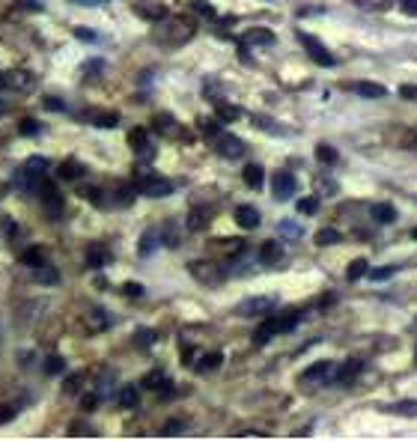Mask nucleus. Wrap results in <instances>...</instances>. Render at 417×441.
I'll return each mask as SVG.
<instances>
[{
    "label": "nucleus",
    "mask_w": 417,
    "mask_h": 441,
    "mask_svg": "<svg viewBox=\"0 0 417 441\" xmlns=\"http://www.w3.org/2000/svg\"><path fill=\"white\" fill-rule=\"evenodd\" d=\"M194 24L191 21H185V18H161L158 21V30L152 33V42H158V45H164V48H179L185 45V42H191L194 39Z\"/></svg>",
    "instance_id": "nucleus-1"
},
{
    "label": "nucleus",
    "mask_w": 417,
    "mask_h": 441,
    "mask_svg": "<svg viewBox=\"0 0 417 441\" xmlns=\"http://www.w3.org/2000/svg\"><path fill=\"white\" fill-rule=\"evenodd\" d=\"M298 313H286V316H265L263 325L253 331V343L256 346H265L275 334H283V331H292L295 325H298Z\"/></svg>",
    "instance_id": "nucleus-2"
},
{
    "label": "nucleus",
    "mask_w": 417,
    "mask_h": 441,
    "mask_svg": "<svg viewBox=\"0 0 417 441\" xmlns=\"http://www.w3.org/2000/svg\"><path fill=\"white\" fill-rule=\"evenodd\" d=\"M36 188H39V203H42V209H45V215L51 221H60L63 218V194L57 191V185L48 182V179H42Z\"/></svg>",
    "instance_id": "nucleus-3"
},
{
    "label": "nucleus",
    "mask_w": 417,
    "mask_h": 441,
    "mask_svg": "<svg viewBox=\"0 0 417 441\" xmlns=\"http://www.w3.org/2000/svg\"><path fill=\"white\" fill-rule=\"evenodd\" d=\"M298 42L304 45V51L310 54V60H313L316 66H337V57L331 54L316 36H310V33H304V30H298Z\"/></svg>",
    "instance_id": "nucleus-4"
},
{
    "label": "nucleus",
    "mask_w": 417,
    "mask_h": 441,
    "mask_svg": "<svg viewBox=\"0 0 417 441\" xmlns=\"http://www.w3.org/2000/svg\"><path fill=\"white\" fill-rule=\"evenodd\" d=\"M135 191L143 194V197H167L173 194V182L164 179V176H155V173H147L135 182Z\"/></svg>",
    "instance_id": "nucleus-5"
},
{
    "label": "nucleus",
    "mask_w": 417,
    "mask_h": 441,
    "mask_svg": "<svg viewBox=\"0 0 417 441\" xmlns=\"http://www.w3.org/2000/svg\"><path fill=\"white\" fill-rule=\"evenodd\" d=\"M275 307H278V298L275 295H256V298L241 302L239 313H241V316H268Z\"/></svg>",
    "instance_id": "nucleus-6"
},
{
    "label": "nucleus",
    "mask_w": 417,
    "mask_h": 441,
    "mask_svg": "<svg viewBox=\"0 0 417 441\" xmlns=\"http://www.w3.org/2000/svg\"><path fill=\"white\" fill-rule=\"evenodd\" d=\"M215 149H218L221 159H241L248 147H244V140L236 137V134H218L215 137Z\"/></svg>",
    "instance_id": "nucleus-7"
},
{
    "label": "nucleus",
    "mask_w": 417,
    "mask_h": 441,
    "mask_svg": "<svg viewBox=\"0 0 417 441\" xmlns=\"http://www.w3.org/2000/svg\"><path fill=\"white\" fill-rule=\"evenodd\" d=\"M0 87L16 90V93H30L36 87V78L30 72H6V75H0Z\"/></svg>",
    "instance_id": "nucleus-8"
},
{
    "label": "nucleus",
    "mask_w": 417,
    "mask_h": 441,
    "mask_svg": "<svg viewBox=\"0 0 417 441\" xmlns=\"http://www.w3.org/2000/svg\"><path fill=\"white\" fill-rule=\"evenodd\" d=\"M191 275L200 280V283H206V287H218V283L224 280V275L215 268L212 263H203V260H197L191 263Z\"/></svg>",
    "instance_id": "nucleus-9"
},
{
    "label": "nucleus",
    "mask_w": 417,
    "mask_h": 441,
    "mask_svg": "<svg viewBox=\"0 0 417 441\" xmlns=\"http://www.w3.org/2000/svg\"><path fill=\"white\" fill-rule=\"evenodd\" d=\"M334 373H337L334 361H316L313 367H307V370H304V376H301V382H307V385H313V382H328Z\"/></svg>",
    "instance_id": "nucleus-10"
},
{
    "label": "nucleus",
    "mask_w": 417,
    "mask_h": 441,
    "mask_svg": "<svg viewBox=\"0 0 417 441\" xmlns=\"http://www.w3.org/2000/svg\"><path fill=\"white\" fill-rule=\"evenodd\" d=\"M271 188H275V197H278V200H290V197L295 194V176L290 173V170H280V173H275V182H271Z\"/></svg>",
    "instance_id": "nucleus-11"
},
{
    "label": "nucleus",
    "mask_w": 417,
    "mask_h": 441,
    "mask_svg": "<svg viewBox=\"0 0 417 441\" xmlns=\"http://www.w3.org/2000/svg\"><path fill=\"white\" fill-rule=\"evenodd\" d=\"M256 260H260L263 265H275V263H280L283 260V245L280 241H263V248H260V253H256Z\"/></svg>",
    "instance_id": "nucleus-12"
},
{
    "label": "nucleus",
    "mask_w": 417,
    "mask_h": 441,
    "mask_svg": "<svg viewBox=\"0 0 417 441\" xmlns=\"http://www.w3.org/2000/svg\"><path fill=\"white\" fill-rule=\"evenodd\" d=\"M346 90L364 96V98H384L387 90L382 87V84H372V81H358V84H346Z\"/></svg>",
    "instance_id": "nucleus-13"
},
{
    "label": "nucleus",
    "mask_w": 417,
    "mask_h": 441,
    "mask_svg": "<svg viewBox=\"0 0 417 441\" xmlns=\"http://www.w3.org/2000/svg\"><path fill=\"white\" fill-rule=\"evenodd\" d=\"M236 221H239L241 230H256V227L263 224L260 212H256L253 206H239V209H236Z\"/></svg>",
    "instance_id": "nucleus-14"
},
{
    "label": "nucleus",
    "mask_w": 417,
    "mask_h": 441,
    "mask_svg": "<svg viewBox=\"0 0 417 441\" xmlns=\"http://www.w3.org/2000/svg\"><path fill=\"white\" fill-rule=\"evenodd\" d=\"M135 16L147 18V21H161V18H167V6L164 4H135Z\"/></svg>",
    "instance_id": "nucleus-15"
},
{
    "label": "nucleus",
    "mask_w": 417,
    "mask_h": 441,
    "mask_svg": "<svg viewBox=\"0 0 417 441\" xmlns=\"http://www.w3.org/2000/svg\"><path fill=\"white\" fill-rule=\"evenodd\" d=\"M361 370H364V364L361 361H358V358H352V361H346V364H343L340 370H337V382H340V385H349V382H355L358 376H361Z\"/></svg>",
    "instance_id": "nucleus-16"
},
{
    "label": "nucleus",
    "mask_w": 417,
    "mask_h": 441,
    "mask_svg": "<svg viewBox=\"0 0 417 441\" xmlns=\"http://www.w3.org/2000/svg\"><path fill=\"white\" fill-rule=\"evenodd\" d=\"M241 179H244V185H248V188H256V191H260L263 182H265V170H263L260 164H248V167L241 170Z\"/></svg>",
    "instance_id": "nucleus-17"
},
{
    "label": "nucleus",
    "mask_w": 417,
    "mask_h": 441,
    "mask_svg": "<svg viewBox=\"0 0 417 441\" xmlns=\"http://www.w3.org/2000/svg\"><path fill=\"white\" fill-rule=\"evenodd\" d=\"M110 263V251L105 245H90L87 248V268H102Z\"/></svg>",
    "instance_id": "nucleus-18"
},
{
    "label": "nucleus",
    "mask_w": 417,
    "mask_h": 441,
    "mask_svg": "<svg viewBox=\"0 0 417 441\" xmlns=\"http://www.w3.org/2000/svg\"><path fill=\"white\" fill-rule=\"evenodd\" d=\"M84 173H87V167H84L81 161H75V159L63 161V164H60V170H57V176L66 179V182H75V179H81Z\"/></svg>",
    "instance_id": "nucleus-19"
},
{
    "label": "nucleus",
    "mask_w": 417,
    "mask_h": 441,
    "mask_svg": "<svg viewBox=\"0 0 417 441\" xmlns=\"http://www.w3.org/2000/svg\"><path fill=\"white\" fill-rule=\"evenodd\" d=\"M33 280H36V283H45V287H51V283L60 280V275H57V268H54L51 263H39V265H33Z\"/></svg>",
    "instance_id": "nucleus-20"
},
{
    "label": "nucleus",
    "mask_w": 417,
    "mask_h": 441,
    "mask_svg": "<svg viewBox=\"0 0 417 441\" xmlns=\"http://www.w3.org/2000/svg\"><path fill=\"white\" fill-rule=\"evenodd\" d=\"M221 361H224V355L221 352H209V355H203L197 364H194V370L200 376H206V373H215V370L221 367Z\"/></svg>",
    "instance_id": "nucleus-21"
},
{
    "label": "nucleus",
    "mask_w": 417,
    "mask_h": 441,
    "mask_svg": "<svg viewBox=\"0 0 417 441\" xmlns=\"http://www.w3.org/2000/svg\"><path fill=\"white\" fill-rule=\"evenodd\" d=\"M244 45H275V33L271 30H263V27H256V30H248L244 33Z\"/></svg>",
    "instance_id": "nucleus-22"
},
{
    "label": "nucleus",
    "mask_w": 417,
    "mask_h": 441,
    "mask_svg": "<svg viewBox=\"0 0 417 441\" xmlns=\"http://www.w3.org/2000/svg\"><path fill=\"white\" fill-rule=\"evenodd\" d=\"M387 415H396V418H417V400H399L394 406L384 408Z\"/></svg>",
    "instance_id": "nucleus-23"
},
{
    "label": "nucleus",
    "mask_w": 417,
    "mask_h": 441,
    "mask_svg": "<svg viewBox=\"0 0 417 441\" xmlns=\"http://www.w3.org/2000/svg\"><path fill=\"white\" fill-rule=\"evenodd\" d=\"M155 132L164 134V137H179L176 132V120L170 117V113H161V117H155Z\"/></svg>",
    "instance_id": "nucleus-24"
},
{
    "label": "nucleus",
    "mask_w": 417,
    "mask_h": 441,
    "mask_svg": "<svg viewBox=\"0 0 417 441\" xmlns=\"http://www.w3.org/2000/svg\"><path fill=\"white\" fill-rule=\"evenodd\" d=\"M372 218H376L379 224H394L396 221V209L391 203H376V206H372Z\"/></svg>",
    "instance_id": "nucleus-25"
},
{
    "label": "nucleus",
    "mask_w": 417,
    "mask_h": 441,
    "mask_svg": "<svg viewBox=\"0 0 417 441\" xmlns=\"http://www.w3.org/2000/svg\"><path fill=\"white\" fill-rule=\"evenodd\" d=\"M137 400H140V394H137L135 385H125V388H120V394H117V403H120L122 408H135Z\"/></svg>",
    "instance_id": "nucleus-26"
},
{
    "label": "nucleus",
    "mask_w": 417,
    "mask_h": 441,
    "mask_svg": "<svg viewBox=\"0 0 417 441\" xmlns=\"http://www.w3.org/2000/svg\"><path fill=\"white\" fill-rule=\"evenodd\" d=\"M209 227V212L206 209H191V215H188V230L200 233V230H206Z\"/></svg>",
    "instance_id": "nucleus-27"
},
{
    "label": "nucleus",
    "mask_w": 417,
    "mask_h": 441,
    "mask_svg": "<svg viewBox=\"0 0 417 441\" xmlns=\"http://www.w3.org/2000/svg\"><path fill=\"white\" fill-rule=\"evenodd\" d=\"M155 340H158V331H155V328H137V331H135V346H137V349L155 346Z\"/></svg>",
    "instance_id": "nucleus-28"
},
{
    "label": "nucleus",
    "mask_w": 417,
    "mask_h": 441,
    "mask_svg": "<svg viewBox=\"0 0 417 441\" xmlns=\"http://www.w3.org/2000/svg\"><path fill=\"white\" fill-rule=\"evenodd\" d=\"M343 236H340V230H334V227H325V230H319V233H316V245H319V248H328V245H337V241H340Z\"/></svg>",
    "instance_id": "nucleus-29"
},
{
    "label": "nucleus",
    "mask_w": 417,
    "mask_h": 441,
    "mask_svg": "<svg viewBox=\"0 0 417 441\" xmlns=\"http://www.w3.org/2000/svg\"><path fill=\"white\" fill-rule=\"evenodd\" d=\"M367 272H370V263H367L364 257H358V260H352V263H349V268H346V277L355 283V280H361Z\"/></svg>",
    "instance_id": "nucleus-30"
},
{
    "label": "nucleus",
    "mask_w": 417,
    "mask_h": 441,
    "mask_svg": "<svg viewBox=\"0 0 417 441\" xmlns=\"http://www.w3.org/2000/svg\"><path fill=\"white\" fill-rule=\"evenodd\" d=\"M215 110H218V120H221V122H233V120L241 117V110H239V108L224 105V102H215Z\"/></svg>",
    "instance_id": "nucleus-31"
},
{
    "label": "nucleus",
    "mask_w": 417,
    "mask_h": 441,
    "mask_svg": "<svg viewBox=\"0 0 417 441\" xmlns=\"http://www.w3.org/2000/svg\"><path fill=\"white\" fill-rule=\"evenodd\" d=\"M93 125H96V129H113V125H117L120 122V117H117V113H93Z\"/></svg>",
    "instance_id": "nucleus-32"
},
{
    "label": "nucleus",
    "mask_w": 417,
    "mask_h": 441,
    "mask_svg": "<svg viewBox=\"0 0 417 441\" xmlns=\"http://www.w3.org/2000/svg\"><path fill=\"white\" fill-rule=\"evenodd\" d=\"M21 263L24 265H39V263H45V251H42V248H27L24 253H21Z\"/></svg>",
    "instance_id": "nucleus-33"
},
{
    "label": "nucleus",
    "mask_w": 417,
    "mask_h": 441,
    "mask_svg": "<svg viewBox=\"0 0 417 441\" xmlns=\"http://www.w3.org/2000/svg\"><path fill=\"white\" fill-rule=\"evenodd\" d=\"M135 185H122V188H117V194H113V206H128L135 197Z\"/></svg>",
    "instance_id": "nucleus-34"
},
{
    "label": "nucleus",
    "mask_w": 417,
    "mask_h": 441,
    "mask_svg": "<svg viewBox=\"0 0 417 441\" xmlns=\"http://www.w3.org/2000/svg\"><path fill=\"white\" fill-rule=\"evenodd\" d=\"M84 379H87V373H69L66 382H63V391L66 394H78L81 385H84Z\"/></svg>",
    "instance_id": "nucleus-35"
},
{
    "label": "nucleus",
    "mask_w": 417,
    "mask_h": 441,
    "mask_svg": "<svg viewBox=\"0 0 417 441\" xmlns=\"http://www.w3.org/2000/svg\"><path fill=\"white\" fill-rule=\"evenodd\" d=\"M81 197H84V200H90L93 206H98V209H105V206H108V203H105V191H102V188H84Z\"/></svg>",
    "instance_id": "nucleus-36"
},
{
    "label": "nucleus",
    "mask_w": 417,
    "mask_h": 441,
    "mask_svg": "<svg viewBox=\"0 0 417 441\" xmlns=\"http://www.w3.org/2000/svg\"><path fill=\"white\" fill-rule=\"evenodd\" d=\"M45 373H48V376H60V373H66V361L60 358V355H48Z\"/></svg>",
    "instance_id": "nucleus-37"
},
{
    "label": "nucleus",
    "mask_w": 417,
    "mask_h": 441,
    "mask_svg": "<svg viewBox=\"0 0 417 441\" xmlns=\"http://www.w3.org/2000/svg\"><path fill=\"white\" fill-rule=\"evenodd\" d=\"M316 159H319L322 164H334L337 161V149L331 144H319V147H316Z\"/></svg>",
    "instance_id": "nucleus-38"
},
{
    "label": "nucleus",
    "mask_w": 417,
    "mask_h": 441,
    "mask_svg": "<svg viewBox=\"0 0 417 441\" xmlns=\"http://www.w3.org/2000/svg\"><path fill=\"white\" fill-rule=\"evenodd\" d=\"M42 132V125L33 120V117H24L21 122H18V134H24V137H33V134H39Z\"/></svg>",
    "instance_id": "nucleus-39"
},
{
    "label": "nucleus",
    "mask_w": 417,
    "mask_h": 441,
    "mask_svg": "<svg viewBox=\"0 0 417 441\" xmlns=\"http://www.w3.org/2000/svg\"><path fill=\"white\" fill-rule=\"evenodd\" d=\"M298 212L301 215H316L319 212V200L316 197H304V200H298Z\"/></svg>",
    "instance_id": "nucleus-40"
},
{
    "label": "nucleus",
    "mask_w": 417,
    "mask_h": 441,
    "mask_svg": "<svg viewBox=\"0 0 417 441\" xmlns=\"http://www.w3.org/2000/svg\"><path fill=\"white\" fill-rule=\"evenodd\" d=\"M396 272V265H382V268H370V280H387V277H394Z\"/></svg>",
    "instance_id": "nucleus-41"
},
{
    "label": "nucleus",
    "mask_w": 417,
    "mask_h": 441,
    "mask_svg": "<svg viewBox=\"0 0 417 441\" xmlns=\"http://www.w3.org/2000/svg\"><path fill=\"white\" fill-rule=\"evenodd\" d=\"M194 12H197V16H206V18H215V16H218V12H215V6L209 4V0H194Z\"/></svg>",
    "instance_id": "nucleus-42"
},
{
    "label": "nucleus",
    "mask_w": 417,
    "mask_h": 441,
    "mask_svg": "<svg viewBox=\"0 0 417 441\" xmlns=\"http://www.w3.org/2000/svg\"><path fill=\"white\" fill-rule=\"evenodd\" d=\"M161 241H167V248H179V236H176V227L167 224L161 230Z\"/></svg>",
    "instance_id": "nucleus-43"
},
{
    "label": "nucleus",
    "mask_w": 417,
    "mask_h": 441,
    "mask_svg": "<svg viewBox=\"0 0 417 441\" xmlns=\"http://www.w3.org/2000/svg\"><path fill=\"white\" fill-rule=\"evenodd\" d=\"M185 426H188V420H167L161 426V435H176V433H185Z\"/></svg>",
    "instance_id": "nucleus-44"
},
{
    "label": "nucleus",
    "mask_w": 417,
    "mask_h": 441,
    "mask_svg": "<svg viewBox=\"0 0 417 441\" xmlns=\"http://www.w3.org/2000/svg\"><path fill=\"white\" fill-rule=\"evenodd\" d=\"M203 134L206 137H218L221 134V120H206L203 122Z\"/></svg>",
    "instance_id": "nucleus-45"
},
{
    "label": "nucleus",
    "mask_w": 417,
    "mask_h": 441,
    "mask_svg": "<svg viewBox=\"0 0 417 441\" xmlns=\"http://www.w3.org/2000/svg\"><path fill=\"white\" fill-rule=\"evenodd\" d=\"M122 292H125L128 298H140V295H143V287H140V283H132V280H128V283H122Z\"/></svg>",
    "instance_id": "nucleus-46"
},
{
    "label": "nucleus",
    "mask_w": 417,
    "mask_h": 441,
    "mask_svg": "<svg viewBox=\"0 0 417 441\" xmlns=\"http://www.w3.org/2000/svg\"><path fill=\"white\" fill-rule=\"evenodd\" d=\"M81 406H84V411H93V408L98 406V394H87V396L81 400Z\"/></svg>",
    "instance_id": "nucleus-47"
},
{
    "label": "nucleus",
    "mask_w": 417,
    "mask_h": 441,
    "mask_svg": "<svg viewBox=\"0 0 417 441\" xmlns=\"http://www.w3.org/2000/svg\"><path fill=\"white\" fill-rule=\"evenodd\" d=\"M75 36L84 39V42H96V39H98L93 30H87V27H75Z\"/></svg>",
    "instance_id": "nucleus-48"
},
{
    "label": "nucleus",
    "mask_w": 417,
    "mask_h": 441,
    "mask_svg": "<svg viewBox=\"0 0 417 441\" xmlns=\"http://www.w3.org/2000/svg\"><path fill=\"white\" fill-rule=\"evenodd\" d=\"M399 96H402V98H409V102H417V87L406 84V87H399Z\"/></svg>",
    "instance_id": "nucleus-49"
},
{
    "label": "nucleus",
    "mask_w": 417,
    "mask_h": 441,
    "mask_svg": "<svg viewBox=\"0 0 417 441\" xmlns=\"http://www.w3.org/2000/svg\"><path fill=\"white\" fill-rule=\"evenodd\" d=\"M12 418H16V408H9V406H0V423H9Z\"/></svg>",
    "instance_id": "nucleus-50"
},
{
    "label": "nucleus",
    "mask_w": 417,
    "mask_h": 441,
    "mask_svg": "<svg viewBox=\"0 0 417 441\" xmlns=\"http://www.w3.org/2000/svg\"><path fill=\"white\" fill-rule=\"evenodd\" d=\"M399 9H406L409 16H417V0H399Z\"/></svg>",
    "instance_id": "nucleus-51"
},
{
    "label": "nucleus",
    "mask_w": 417,
    "mask_h": 441,
    "mask_svg": "<svg viewBox=\"0 0 417 441\" xmlns=\"http://www.w3.org/2000/svg\"><path fill=\"white\" fill-rule=\"evenodd\" d=\"M152 241H155V236L152 233H147V236H143V245H140V253H149L155 245H152Z\"/></svg>",
    "instance_id": "nucleus-52"
},
{
    "label": "nucleus",
    "mask_w": 417,
    "mask_h": 441,
    "mask_svg": "<svg viewBox=\"0 0 417 441\" xmlns=\"http://www.w3.org/2000/svg\"><path fill=\"white\" fill-rule=\"evenodd\" d=\"M194 358V346H182V364H191Z\"/></svg>",
    "instance_id": "nucleus-53"
},
{
    "label": "nucleus",
    "mask_w": 417,
    "mask_h": 441,
    "mask_svg": "<svg viewBox=\"0 0 417 441\" xmlns=\"http://www.w3.org/2000/svg\"><path fill=\"white\" fill-rule=\"evenodd\" d=\"M72 433H87V435H93V430H90V426H84V423H72Z\"/></svg>",
    "instance_id": "nucleus-54"
},
{
    "label": "nucleus",
    "mask_w": 417,
    "mask_h": 441,
    "mask_svg": "<svg viewBox=\"0 0 417 441\" xmlns=\"http://www.w3.org/2000/svg\"><path fill=\"white\" fill-rule=\"evenodd\" d=\"M280 230H283L286 236H298V227H295V224H280Z\"/></svg>",
    "instance_id": "nucleus-55"
},
{
    "label": "nucleus",
    "mask_w": 417,
    "mask_h": 441,
    "mask_svg": "<svg viewBox=\"0 0 417 441\" xmlns=\"http://www.w3.org/2000/svg\"><path fill=\"white\" fill-rule=\"evenodd\" d=\"M45 108H51V110H63L60 98H45Z\"/></svg>",
    "instance_id": "nucleus-56"
},
{
    "label": "nucleus",
    "mask_w": 417,
    "mask_h": 441,
    "mask_svg": "<svg viewBox=\"0 0 417 441\" xmlns=\"http://www.w3.org/2000/svg\"><path fill=\"white\" fill-rule=\"evenodd\" d=\"M4 113H6V105H4V102H0V117H4Z\"/></svg>",
    "instance_id": "nucleus-57"
},
{
    "label": "nucleus",
    "mask_w": 417,
    "mask_h": 441,
    "mask_svg": "<svg viewBox=\"0 0 417 441\" xmlns=\"http://www.w3.org/2000/svg\"><path fill=\"white\" fill-rule=\"evenodd\" d=\"M411 236H414V239H417V230H411Z\"/></svg>",
    "instance_id": "nucleus-58"
},
{
    "label": "nucleus",
    "mask_w": 417,
    "mask_h": 441,
    "mask_svg": "<svg viewBox=\"0 0 417 441\" xmlns=\"http://www.w3.org/2000/svg\"><path fill=\"white\" fill-rule=\"evenodd\" d=\"M414 358H417V349H414Z\"/></svg>",
    "instance_id": "nucleus-59"
}]
</instances>
